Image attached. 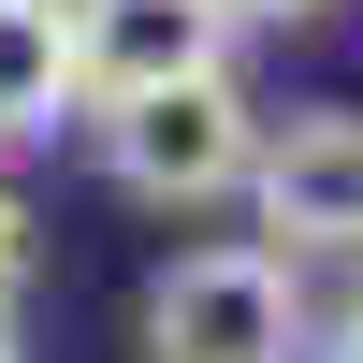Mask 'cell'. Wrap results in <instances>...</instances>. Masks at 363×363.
<instances>
[{"mask_svg":"<svg viewBox=\"0 0 363 363\" xmlns=\"http://www.w3.org/2000/svg\"><path fill=\"white\" fill-rule=\"evenodd\" d=\"M87 116H102V174L131 203H233L262 174V116L233 87V58L174 73V87H131V102H87Z\"/></svg>","mask_w":363,"mask_h":363,"instance_id":"obj_1","label":"cell"},{"mask_svg":"<svg viewBox=\"0 0 363 363\" xmlns=\"http://www.w3.org/2000/svg\"><path fill=\"white\" fill-rule=\"evenodd\" d=\"M306 349V277L291 247H189L145 291V363H291Z\"/></svg>","mask_w":363,"mask_h":363,"instance_id":"obj_2","label":"cell"},{"mask_svg":"<svg viewBox=\"0 0 363 363\" xmlns=\"http://www.w3.org/2000/svg\"><path fill=\"white\" fill-rule=\"evenodd\" d=\"M247 203H262V233H277L291 262L363 247V102H306V116H277V131H262Z\"/></svg>","mask_w":363,"mask_h":363,"instance_id":"obj_3","label":"cell"},{"mask_svg":"<svg viewBox=\"0 0 363 363\" xmlns=\"http://www.w3.org/2000/svg\"><path fill=\"white\" fill-rule=\"evenodd\" d=\"M218 58H233V0H73V73H87V102L218 73Z\"/></svg>","mask_w":363,"mask_h":363,"instance_id":"obj_4","label":"cell"},{"mask_svg":"<svg viewBox=\"0 0 363 363\" xmlns=\"http://www.w3.org/2000/svg\"><path fill=\"white\" fill-rule=\"evenodd\" d=\"M87 116V73H73V0H0V145Z\"/></svg>","mask_w":363,"mask_h":363,"instance_id":"obj_5","label":"cell"},{"mask_svg":"<svg viewBox=\"0 0 363 363\" xmlns=\"http://www.w3.org/2000/svg\"><path fill=\"white\" fill-rule=\"evenodd\" d=\"M15 262H29V203L0 189V291H15Z\"/></svg>","mask_w":363,"mask_h":363,"instance_id":"obj_6","label":"cell"},{"mask_svg":"<svg viewBox=\"0 0 363 363\" xmlns=\"http://www.w3.org/2000/svg\"><path fill=\"white\" fill-rule=\"evenodd\" d=\"M233 15H335V0H233Z\"/></svg>","mask_w":363,"mask_h":363,"instance_id":"obj_7","label":"cell"},{"mask_svg":"<svg viewBox=\"0 0 363 363\" xmlns=\"http://www.w3.org/2000/svg\"><path fill=\"white\" fill-rule=\"evenodd\" d=\"M335 363H363V306H349V320H335Z\"/></svg>","mask_w":363,"mask_h":363,"instance_id":"obj_8","label":"cell"},{"mask_svg":"<svg viewBox=\"0 0 363 363\" xmlns=\"http://www.w3.org/2000/svg\"><path fill=\"white\" fill-rule=\"evenodd\" d=\"M0 363H29V349H15V291H0Z\"/></svg>","mask_w":363,"mask_h":363,"instance_id":"obj_9","label":"cell"}]
</instances>
